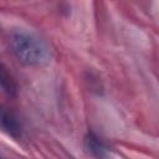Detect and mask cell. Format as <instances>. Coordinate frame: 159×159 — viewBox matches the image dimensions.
<instances>
[{
    "label": "cell",
    "mask_w": 159,
    "mask_h": 159,
    "mask_svg": "<svg viewBox=\"0 0 159 159\" xmlns=\"http://www.w3.org/2000/svg\"><path fill=\"white\" fill-rule=\"evenodd\" d=\"M10 47L16 58L26 66H43L50 61V47L34 32L26 30L12 31Z\"/></svg>",
    "instance_id": "6da1fadb"
},
{
    "label": "cell",
    "mask_w": 159,
    "mask_h": 159,
    "mask_svg": "<svg viewBox=\"0 0 159 159\" xmlns=\"http://www.w3.org/2000/svg\"><path fill=\"white\" fill-rule=\"evenodd\" d=\"M1 128L7 135H10L15 139H19L22 134L20 122L17 120L15 114L12 112L7 111L6 108L1 109Z\"/></svg>",
    "instance_id": "7a4b0ae2"
},
{
    "label": "cell",
    "mask_w": 159,
    "mask_h": 159,
    "mask_svg": "<svg viewBox=\"0 0 159 159\" xmlns=\"http://www.w3.org/2000/svg\"><path fill=\"white\" fill-rule=\"evenodd\" d=\"M84 147L92 155L97 158H103L107 153L106 144L92 132H88L84 135Z\"/></svg>",
    "instance_id": "3957f363"
},
{
    "label": "cell",
    "mask_w": 159,
    "mask_h": 159,
    "mask_svg": "<svg viewBox=\"0 0 159 159\" xmlns=\"http://www.w3.org/2000/svg\"><path fill=\"white\" fill-rule=\"evenodd\" d=\"M0 82H1L2 91L7 96H10V97H15L16 96V92H17L16 83H15L14 78L7 72V68L4 65H1V67H0Z\"/></svg>",
    "instance_id": "277c9868"
}]
</instances>
